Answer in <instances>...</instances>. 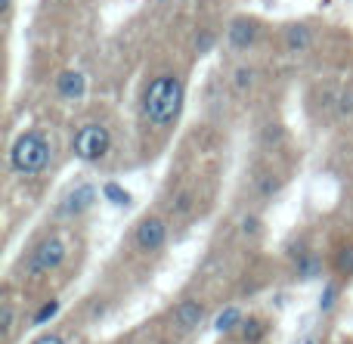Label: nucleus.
Returning <instances> with one entry per match:
<instances>
[{"label": "nucleus", "instance_id": "obj_4", "mask_svg": "<svg viewBox=\"0 0 353 344\" xmlns=\"http://www.w3.org/2000/svg\"><path fill=\"white\" fill-rule=\"evenodd\" d=\"M62 261H65V242H62L59 236L50 233L31 248L25 270H28V276H47V273H53L56 267H62Z\"/></svg>", "mask_w": 353, "mask_h": 344}, {"label": "nucleus", "instance_id": "obj_3", "mask_svg": "<svg viewBox=\"0 0 353 344\" xmlns=\"http://www.w3.org/2000/svg\"><path fill=\"white\" fill-rule=\"evenodd\" d=\"M109 149H112V134L105 124H97V121L81 124L72 136V152L81 161H99L109 155Z\"/></svg>", "mask_w": 353, "mask_h": 344}, {"label": "nucleus", "instance_id": "obj_11", "mask_svg": "<svg viewBox=\"0 0 353 344\" xmlns=\"http://www.w3.org/2000/svg\"><path fill=\"white\" fill-rule=\"evenodd\" d=\"M263 335H267V323H263L261 316H248V320L242 323V329H239L242 344H261Z\"/></svg>", "mask_w": 353, "mask_h": 344}, {"label": "nucleus", "instance_id": "obj_13", "mask_svg": "<svg viewBox=\"0 0 353 344\" xmlns=\"http://www.w3.org/2000/svg\"><path fill=\"white\" fill-rule=\"evenodd\" d=\"M103 196H105V202H112V205H118V208H124V205H130V192L124 190L121 183H103Z\"/></svg>", "mask_w": 353, "mask_h": 344}, {"label": "nucleus", "instance_id": "obj_9", "mask_svg": "<svg viewBox=\"0 0 353 344\" xmlns=\"http://www.w3.org/2000/svg\"><path fill=\"white\" fill-rule=\"evenodd\" d=\"M201 320H205V304H201L199 298H186V301H180L174 307V326L183 329V332L195 329Z\"/></svg>", "mask_w": 353, "mask_h": 344}, {"label": "nucleus", "instance_id": "obj_8", "mask_svg": "<svg viewBox=\"0 0 353 344\" xmlns=\"http://www.w3.org/2000/svg\"><path fill=\"white\" fill-rule=\"evenodd\" d=\"M93 202H97V186H93V183H81V186H74L65 199H62L59 211H62V214H84V211H90Z\"/></svg>", "mask_w": 353, "mask_h": 344}, {"label": "nucleus", "instance_id": "obj_7", "mask_svg": "<svg viewBox=\"0 0 353 344\" xmlns=\"http://www.w3.org/2000/svg\"><path fill=\"white\" fill-rule=\"evenodd\" d=\"M87 93V78L81 72H74V68H65V72H59V78H56V97L65 99V103H78V99H84Z\"/></svg>", "mask_w": 353, "mask_h": 344}, {"label": "nucleus", "instance_id": "obj_23", "mask_svg": "<svg viewBox=\"0 0 353 344\" xmlns=\"http://www.w3.org/2000/svg\"><path fill=\"white\" fill-rule=\"evenodd\" d=\"M242 230H245L248 236H257V233H261V221H257V217H245V221H242Z\"/></svg>", "mask_w": 353, "mask_h": 344}, {"label": "nucleus", "instance_id": "obj_2", "mask_svg": "<svg viewBox=\"0 0 353 344\" xmlns=\"http://www.w3.org/2000/svg\"><path fill=\"white\" fill-rule=\"evenodd\" d=\"M50 159H53V152H50V143L41 130H25L10 146V168L16 174H22V177H37V174H43Z\"/></svg>", "mask_w": 353, "mask_h": 344}, {"label": "nucleus", "instance_id": "obj_24", "mask_svg": "<svg viewBox=\"0 0 353 344\" xmlns=\"http://www.w3.org/2000/svg\"><path fill=\"white\" fill-rule=\"evenodd\" d=\"M189 202H192V199H189V192H180V196H176V202H174V211L186 214V211H189Z\"/></svg>", "mask_w": 353, "mask_h": 344}, {"label": "nucleus", "instance_id": "obj_10", "mask_svg": "<svg viewBox=\"0 0 353 344\" xmlns=\"http://www.w3.org/2000/svg\"><path fill=\"white\" fill-rule=\"evenodd\" d=\"M310 41H313V31L307 28L304 22H294V25H288L285 28V43H288V50H307L310 47Z\"/></svg>", "mask_w": 353, "mask_h": 344}, {"label": "nucleus", "instance_id": "obj_16", "mask_svg": "<svg viewBox=\"0 0 353 344\" xmlns=\"http://www.w3.org/2000/svg\"><path fill=\"white\" fill-rule=\"evenodd\" d=\"M335 301H338V285L329 283L323 289V295H319V310H323V314H329V310L335 307Z\"/></svg>", "mask_w": 353, "mask_h": 344}, {"label": "nucleus", "instance_id": "obj_17", "mask_svg": "<svg viewBox=\"0 0 353 344\" xmlns=\"http://www.w3.org/2000/svg\"><path fill=\"white\" fill-rule=\"evenodd\" d=\"M319 270V261L316 258H313V254H301V258H298V276H313V273H316Z\"/></svg>", "mask_w": 353, "mask_h": 344}, {"label": "nucleus", "instance_id": "obj_6", "mask_svg": "<svg viewBox=\"0 0 353 344\" xmlns=\"http://www.w3.org/2000/svg\"><path fill=\"white\" fill-rule=\"evenodd\" d=\"M226 43H230L232 50H248L257 43V22L254 19H232L230 28H226Z\"/></svg>", "mask_w": 353, "mask_h": 344}, {"label": "nucleus", "instance_id": "obj_19", "mask_svg": "<svg viewBox=\"0 0 353 344\" xmlns=\"http://www.w3.org/2000/svg\"><path fill=\"white\" fill-rule=\"evenodd\" d=\"M232 84H236V90H248V87L254 84V72H251L248 65H242L236 72V78H232Z\"/></svg>", "mask_w": 353, "mask_h": 344}, {"label": "nucleus", "instance_id": "obj_15", "mask_svg": "<svg viewBox=\"0 0 353 344\" xmlns=\"http://www.w3.org/2000/svg\"><path fill=\"white\" fill-rule=\"evenodd\" d=\"M56 314H59V301H43L41 307H37V314L31 316V323H34V326H43V323L53 320Z\"/></svg>", "mask_w": 353, "mask_h": 344}, {"label": "nucleus", "instance_id": "obj_18", "mask_svg": "<svg viewBox=\"0 0 353 344\" xmlns=\"http://www.w3.org/2000/svg\"><path fill=\"white\" fill-rule=\"evenodd\" d=\"M214 43H217V37H214V31H199V34H195V53H199V56H205L208 50L214 47Z\"/></svg>", "mask_w": 353, "mask_h": 344}, {"label": "nucleus", "instance_id": "obj_1", "mask_svg": "<svg viewBox=\"0 0 353 344\" xmlns=\"http://www.w3.org/2000/svg\"><path fill=\"white\" fill-rule=\"evenodd\" d=\"M186 103V87L176 74H155L143 90V115L155 128H171Z\"/></svg>", "mask_w": 353, "mask_h": 344}, {"label": "nucleus", "instance_id": "obj_20", "mask_svg": "<svg viewBox=\"0 0 353 344\" xmlns=\"http://www.w3.org/2000/svg\"><path fill=\"white\" fill-rule=\"evenodd\" d=\"M257 186H261V190H257L261 196H276V192H279V186H282V180L279 177H270V174H267V177L257 180Z\"/></svg>", "mask_w": 353, "mask_h": 344}, {"label": "nucleus", "instance_id": "obj_25", "mask_svg": "<svg viewBox=\"0 0 353 344\" xmlns=\"http://www.w3.org/2000/svg\"><path fill=\"white\" fill-rule=\"evenodd\" d=\"M31 344H65V341H62V335H53V332H47V335H37V338L31 341Z\"/></svg>", "mask_w": 353, "mask_h": 344}, {"label": "nucleus", "instance_id": "obj_22", "mask_svg": "<svg viewBox=\"0 0 353 344\" xmlns=\"http://www.w3.org/2000/svg\"><path fill=\"white\" fill-rule=\"evenodd\" d=\"M0 314H3V326H0V332H3V338H10V332H12V307L10 304H3Z\"/></svg>", "mask_w": 353, "mask_h": 344}, {"label": "nucleus", "instance_id": "obj_14", "mask_svg": "<svg viewBox=\"0 0 353 344\" xmlns=\"http://www.w3.org/2000/svg\"><path fill=\"white\" fill-rule=\"evenodd\" d=\"M335 270L341 273V276H353V245H344V248H338L335 252Z\"/></svg>", "mask_w": 353, "mask_h": 344}, {"label": "nucleus", "instance_id": "obj_12", "mask_svg": "<svg viewBox=\"0 0 353 344\" xmlns=\"http://www.w3.org/2000/svg\"><path fill=\"white\" fill-rule=\"evenodd\" d=\"M242 310L239 307H226V310H220L217 314V320H214V329H217L220 335H230V332H236V329H242Z\"/></svg>", "mask_w": 353, "mask_h": 344}, {"label": "nucleus", "instance_id": "obj_5", "mask_svg": "<svg viewBox=\"0 0 353 344\" xmlns=\"http://www.w3.org/2000/svg\"><path fill=\"white\" fill-rule=\"evenodd\" d=\"M168 236H171V230H168L165 217H159V214L143 217V221L137 223V230H134V239H137V245H140L143 252H159V248L168 242Z\"/></svg>", "mask_w": 353, "mask_h": 344}, {"label": "nucleus", "instance_id": "obj_21", "mask_svg": "<svg viewBox=\"0 0 353 344\" xmlns=\"http://www.w3.org/2000/svg\"><path fill=\"white\" fill-rule=\"evenodd\" d=\"M338 112H341V115H350L353 112V90L350 87L341 93V99H338Z\"/></svg>", "mask_w": 353, "mask_h": 344}]
</instances>
